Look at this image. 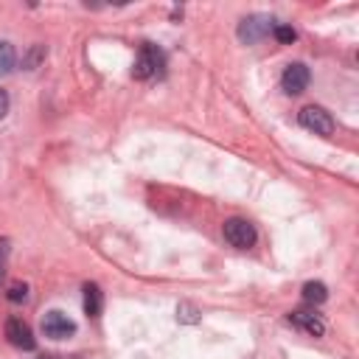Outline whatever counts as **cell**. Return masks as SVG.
Here are the masks:
<instances>
[{
	"mask_svg": "<svg viewBox=\"0 0 359 359\" xmlns=\"http://www.w3.org/2000/svg\"><path fill=\"white\" fill-rule=\"evenodd\" d=\"M163 67H165V53H163L157 45H151V42L140 45L137 59H135V67H132L135 79H143V81H146V79L163 76Z\"/></svg>",
	"mask_w": 359,
	"mask_h": 359,
	"instance_id": "6da1fadb",
	"label": "cell"
},
{
	"mask_svg": "<svg viewBox=\"0 0 359 359\" xmlns=\"http://www.w3.org/2000/svg\"><path fill=\"white\" fill-rule=\"evenodd\" d=\"M222 233H224V241H227L230 247H236V250H250V247L255 244V238H258L255 224L247 222V219H241V216H230V219H224Z\"/></svg>",
	"mask_w": 359,
	"mask_h": 359,
	"instance_id": "7a4b0ae2",
	"label": "cell"
},
{
	"mask_svg": "<svg viewBox=\"0 0 359 359\" xmlns=\"http://www.w3.org/2000/svg\"><path fill=\"white\" fill-rule=\"evenodd\" d=\"M297 121H300L303 129H309V132H314V135H323V137H328V135L334 132V118H331V112L323 109V107H317V104L303 107V109L297 112Z\"/></svg>",
	"mask_w": 359,
	"mask_h": 359,
	"instance_id": "3957f363",
	"label": "cell"
},
{
	"mask_svg": "<svg viewBox=\"0 0 359 359\" xmlns=\"http://www.w3.org/2000/svg\"><path fill=\"white\" fill-rule=\"evenodd\" d=\"M39 325H42V334H45V337H50V339H67V337H73V334H76V323H73L65 311H59V309L45 311Z\"/></svg>",
	"mask_w": 359,
	"mask_h": 359,
	"instance_id": "277c9868",
	"label": "cell"
},
{
	"mask_svg": "<svg viewBox=\"0 0 359 359\" xmlns=\"http://www.w3.org/2000/svg\"><path fill=\"white\" fill-rule=\"evenodd\" d=\"M269 31H272V20L266 14H250V17H244L238 22V39L247 42V45L264 39Z\"/></svg>",
	"mask_w": 359,
	"mask_h": 359,
	"instance_id": "5b68a950",
	"label": "cell"
},
{
	"mask_svg": "<svg viewBox=\"0 0 359 359\" xmlns=\"http://www.w3.org/2000/svg\"><path fill=\"white\" fill-rule=\"evenodd\" d=\"M309 81H311V73H309V67H306L303 62L286 65V70H283V76H280V87H283L286 95H300V93L309 87Z\"/></svg>",
	"mask_w": 359,
	"mask_h": 359,
	"instance_id": "8992f818",
	"label": "cell"
},
{
	"mask_svg": "<svg viewBox=\"0 0 359 359\" xmlns=\"http://www.w3.org/2000/svg\"><path fill=\"white\" fill-rule=\"evenodd\" d=\"M6 337H8V342L14 348H22V351H34L36 348L34 331H31V325L22 317H8L6 320Z\"/></svg>",
	"mask_w": 359,
	"mask_h": 359,
	"instance_id": "52a82bcc",
	"label": "cell"
},
{
	"mask_svg": "<svg viewBox=\"0 0 359 359\" xmlns=\"http://www.w3.org/2000/svg\"><path fill=\"white\" fill-rule=\"evenodd\" d=\"M289 323L297 325V328H303L309 337H323V334H325V323H323V317L314 314V311H306V309L292 311V314H289Z\"/></svg>",
	"mask_w": 359,
	"mask_h": 359,
	"instance_id": "ba28073f",
	"label": "cell"
},
{
	"mask_svg": "<svg viewBox=\"0 0 359 359\" xmlns=\"http://www.w3.org/2000/svg\"><path fill=\"white\" fill-rule=\"evenodd\" d=\"M104 309V294L98 289V283H84V311L90 317H98Z\"/></svg>",
	"mask_w": 359,
	"mask_h": 359,
	"instance_id": "9c48e42d",
	"label": "cell"
},
{
	"mask_svg": "<svg viewBox=\"0 0 359 359\" xmlns=\"http://www.w3.org/2000/svg\"><path fill=\"white\" fill-rule=\"evenodd\" d=\"M325 297H328L325 283H320V280H309V283L303 286V300H306V303L320 306V303H325Z\"/></svg>",
	"mask_w": 359,
	"mask_h": 359,
	"instance_id": "30bf717a",
	"label": "cell"
},
{
	"mask_svg": "<svg viewBox=\"0 0 359 359\" xmlns=\"http://www.w3.org/2000/svg\"><path fill=\"white\" fill-rule=\"evenodd\" d=\"M11 67H14V48H11V42L0 39V76L11 73Z\"/></svg>",
	"mask_w": 359,
	"mask_h": 359,
	"instance_id": "8fae6325",
	"label": "cell"
},
{
	"mask_svg": "<svg viewBox=\"0 0 359 359\" xmlns=\"http://www.w3.org/2000/svg\"><path fill=\"white\" fill-rule=\"evenodd\" d=\"M272 34H275V39H278V42H283V45H292V42L297 39V31H294L292 25H283V22L272 25Z\"/></svg>",
	"mask_w": 359,
	"mask_h": 359,
	"instance_id": "7c38bea8",
	"label": "cell"
},
{
	"mask_svg": "<svg viewBox=\"0 0 359 359\" xmlns=\"http://www.w3.org/2000/svg\"><path fill=\"white\" fill-rule=\"evenodd\" d=\"M6 297H8L11 303H25V300H28V286L17 280V283H11V286H8V292H6Z\"/></svg>",
	"mask_w": 359,
	"mask_h": 359,
	"instance_id": "4fadbf2b",
	"label": "cell"
},
{
	"mask_svg": "<svg viewBox=\"0 0 359 359\" xmlns=\"http://www.w3.org/2000/svg\"><path fill=\"white\" fill-rule=\"evenodd\" d=\"M42 59H45V45H34V48H31V53L22 59V65H25L28 70H34V67H36Z\"/></svg>",
	"mask_w": 359,
	"mask_h": 359,
	"instance_id": "5bb4252c",
	"label": "cell"
},
{
	"mask_svg": "<svg viewBox=\"0 0 359 359\" xmlns=\"http://www.w3.org/2000/svg\"><path fill=\"white\" fill-rule=\"evenodd\" d=\"M6 261H8V238H0V280L6 275Z\"/></svg>",
	"mask_w": 359,
	"mask_h": 359,
	"instance_id": "9a60e30c",
	"label": "cell"
},
{
	"mask_svg": "<svg viewBox=\"0 0 359 359\" xmlns=\"http://www.w3.org/2000/svg\"><path fill=\"white\" fill-rule=\"evenodd\" d=\"M6 112H8V93L0 90V118H6Z\"/></svg>",
	"mask_w": 359,
	"mask_h": 359,
	"instance_id": "2e32d148",
	"label": "cell"
},
{
	"mask_svg": "<svg viewBox=\"0 0 359 359\" xmlns=\"http://www.w3.org/2000/svg\"><path fill=\"white\" fill-rule=\"evenodd\" d=\"M36 359H53V356H36Z\"/></svg>",
	"mask_w": 359,
	"mask_h": 359,
	"instance_id": "e0dca14e",
	"label": "cell"
}]
</instances>
